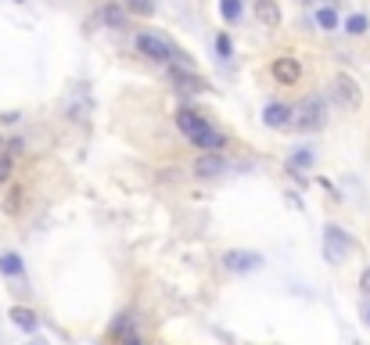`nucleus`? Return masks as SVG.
I'll use <instances>...</instances> for the list:
<instances>
[{
    "label": "nucleus",
    "mask_w": 370,
    "mask_h": 345,
    "mask_svg": "<svg viewBox=\"0 0 370 345\" xmlns=\"http://www.w3.org/2000/svg\"><path fill=\"white\" fill-rule=\"evenodd\" d=\"M324 122H327V104H324V98H320V93H309V98L298 101L295 115H292V126H295V130L313 133V130L324 126Z\"/></svg>",
    "instance_id": "nucleus-1"
},
{
    "label": "nucleus",
    "mask_w": 370,
    "mask_h": 345,
    "mask_svg": "<svg viewBox=\"0 0 370 345\" xmlns=\"http://www.w3.org/2000/svg\"><path fill=\"white\" fill-rule=\"evenodd\" d=\"M137 51L144 58H151V61H176V58H180V54H176V47L166 36H158V33H137Z\"/></svg>",
    "instance_id": "nucleus-2"
},
{
    "label": "nucleus",
    "mask_w": 370,
    "mask_h": 345,
    "mask_svg": "<svg viewBox=\"0 0 370 345\" xmlns=\"http://www.w3.org/2000/svg\"><path fill=\"white\" fill-rule=\"evenodd\" d=\"M324 256H327V263H345L352 256V238L342 227H327L324 230Z\"/></svg>",
    "instance_id": "nucleus-3"
},
{
    "label": "nucleus",
    "mask_w": 370,
    "mask_h": 345,
    "mask_svg": "<svg viewBox=\"0 0 370 345\" xmlns=\"http://www.w3.org/2000/svg\"><path fill=\"white\" fill-rule=\"evenodd\" d=\"M292 115H295V108H287V104H281V101H270V104L263 108V122H266V126H273V130L292 126Z\"/></svg>",
    "instance_id": "nucleus-4"
},
{
    "label": "nucleus",
    "mask_w": 370,
    "mask_h": 345,
    "mask_svg": "<svg viewBox=\"0 0 370 345\" xmlns=\"http://www.w3.org/2000/svg\"><path fill=\"white\" fill-rule=\"evenodd\" d=\"M223 263H227V270H234V274H248V270H259L263 266V256L259 252H227Z\"/></svg>",
    "instance_id": "nucleus-5"
},
{
    "label": "nucleus",
    "mask_w": 370,
    "mask_h": 345,
    "mask_svg": "<svg viewBox=\"0 0 370 345\" xmlns=\"http://www.w3.org/2000/svg\"><path fill=\"white\" fill-rule=\"evenodd\" d=\"M298 76H302V69H298L295 58H277V61H273V80H277V83L292 87V83H298Z\"/></svg>",
    "instance_id": "nucleus-6"
},
{
    "label": "nucleus",
    "mask_w": 370,
    "mask_h": 345,
    "mask_svg": "<svg viewBox=\"0 0 370 345\" xmlns=\"http://www.w3.org/2000/svg\"><path fill=\"white\" fill-rule=\"evenodd\" d=\"M176 126H180L191 140H198L202 133H208L213 126H208V122L202 119V115H195V112H176Z\"/></svg>",
    "instance_id": "nucleus-7"
},
{
    "label": "nucleus",
    "mask_w": 370,
    "mask_h": 345,
    "mask_svg": "<svg viewBox=\"0 0 370 345\" xmlns=\"http://www.w3.org/2000/svg\"><path fill=\"white\" fill-rule=\"evenodd\" d=\"M334 90H338V101H342L345 108H356V104H360V87H356V80H352V76H338V80H334Z\"/></svg>",
    "instance_id": "nucleus-8"
},
{
    "label": "nucleus",
    "mask_w": 370,
    "mask_h": 345,
    "mask_svg": "<svg viewBox=\"0 0 370 345\" xmlns=\"http://www.w3.org/2000/svg\"><path fill=\"white\" fill-rule=\"evenodd\" d=\"M173 83L180 87V90H187V93H202V90H205V80H202V76H195V72L184 69V65H173Z\"/></svg>",
    "instance_id": "nucleus-9"
},
{
    "label": "nucleus",
    "mask_w": 370,
    "mask_h": 345,
    "mask_svg": "<svg viewBox=\"0 0 370 345\" xmlns=\"http://www.w3.org/2000/svg\"><path fill=\"white\" fill-rule=\"evenodd\" d=\"M255 19L263 22V29H277V25H281V8H277V0H255Z\"/></svg>",
    "instance_id": "nucleus-10"
},
{
    "label": "nucleus",
    "mask_w": 370,
    "mask_h": 345,
    "mask_svg": "<svg viewBox=\"0 0 370 345\" xmlns=\"http://www.w3.org/2000/svg\"><path fill=\"white\" fill-rule=\"evenodd\" d=\"M65 108H69V115L79 122V119H87L90 115V93L87 90H72L69 98H65Z\"/></svg>",
    "instance_id": "nucleus-11"
},
{
    "label": "nucleus",
    "mask_w": 370,
    "mask_h": 345,
    "mask_svg": "<svg viewBox=\"0 0 370 345\" xmlns=\"http://www.w3.org/2000/svg\"><path fill=\"white\" fill-rule=\"evenodd\" d=\"M195 172L198 177H219V172H227V159H219V155H202V159L195 162Z\"/></svg>",
    "instance_id": "nucleus-12"
},
{
    "label": "nucleus",
    "mask_w": 370,
    "mask_h": 345,
    "mask_svg": "<svg viewBox=\"0 0 370 345\" xmlns=\"http://www.w3.org/2000/svg\"><path fill=\"white\" fill-rule=\"evenodd\" d=\"M11 324L22 327V331H36V327H40V317H36L33 309H25V306H14V309H11Z\"/></svg>",
    "instance_id": "nucleus-13"
},
{
    "label": "nucleus",
    "mask_w": 370,
    "mask_h": 345,
    "mask_svg": "<svg viewBox=\"0 0 370 345\" xmlns=\"http://www.w3.org/2000/svg\"><path fill=\"white\" fill-rule=\"evenodd\" d=\"M22 270H25V263H22L19 252H4V256H0V274H4V277H19Z\"/></svg>",
    "instance_id": "nucleus-14"
},
{
    "label": "nucleus",
    "mask_w": 370,
    "mask_h": 345,
    "mask_svg": "<svg viewBox=\"0 0 370 345\" xmlns=\"http://www.w3.org/2000/svg\"><path fill=\"white\" fill-rule=\"evenodd\" d=\"M309 166H313V151L309 148H298L292 159H287V169H292V172H305Z\"/></svg>",
    "instance_id": "nucleus-15"
},
{
    "label": "nucleus",
    "mask_w": 370,
    "mask_h": 345,
    "mask_svg": "<svg viewBox=\"0 0 370 345\" xmlns=\"http://www.w3.org/2000/svg\"><path fill=\"white\" fill-rule=\"evenodd\" d=\"M101 19H105V25H111V29H122V25H126V11L111 4V8L101 11Z\"/></svg>",
    "instance_id": "nucleus-16"
},
{
    "label": "nucleus",
    "mask_w": 370,
    "mask_h": 345,
    "mask_svg": "<svg viewBox=\"0 0 370 345\" xmlns=\"http://www.w3.org/2000/svg\"><path fill=\"white\" fill-rule=\"evenodd\" d=\"M316 25L324 29V33L338 29V11H334V8H320V11H316Z\"/></svg>",
    "instance_id": "nucleus-17"
},
{
    "label": "nucleus",
    "mask_w": 370,
    "mask_h": 345,
    "mask_svg": "<svg viewBox=\"0 0 370 345\" xmlns=\"http://www.w3.org/2000/svg\"><path fill=\"white\" fill-rule=\"evenodd\" d=\"M345 33L349 36H363L367 33V14H349V19H345Z\"/></svg>",
    "instance_id": "nucleus-18"
},
{
    "label": "nucleus",
    "mask_w": 370,
    "mask_h": 345,
    "mask_svg": "<svg viewBox=\"0 0 370 345\" xmlns=\"http://www.w3.org/2000/svg\"><path fill=\"white\" fill-rule=\"evenodd\" d=\"M219 14H223V22H237L241 19V0H219Z\"/></svg>",
    "instance_id": "nucleus-19"
},
{
    "label": "nucleus",
    "mask_w": 370,
    "mask_h": 345,
    "mask_svg": "<svg viewBox=\"0 0 370 345\" xmlns=\"http://www.w3.org/2000/svg\"><path fill=\"white\" fill-rule=\"evenodd\" d=\"M126 11H133V14H151L155 4H151V0H126Z\"/></svg>",
    "instance_id": "nucleus-20"
},
{
    "label": "nucleus",
    "mask_w": 370,
    "mask_h": 345,
    "mask_svg": "<svg viewBox=\"0 0 370 345\" xmlns=\"http://www.w3.org/2000/svg\"><path fill=\"white\" fill-rule=\"evenodd\" d=\"M216 51H219L223 58H230V36H219V40H216Z\"/></svg>",
    "instance_id": "nucleus-21"
},
{
    "label": "nucleus",
    "mask_w": 370,
    "mask_h": 345,
    "mask_svg": "<svg viewBox=\"0 0 370 345\" xmlns=\"http://www.w3.org/2000/svg\"><path fill=\"white\" fill-rule=\"evenodd\" d=\"M360 291H363L367 299H370V266H367V270L360 274Z\"/></svg>",
    "instance_id": "nucleus-22"
},
{
    "label": "nucleus",
    "mask_w": 370,
    "mask_h": 345,
    "mask_svg": "<svg viewBox=\"0 0 370 345\" xmlns=\"http://www.w3.org/2000/svg\"><path fill=\"white\" fill-rule=\"evenodd\" d=\"M8 177H11V159L4 155V159H0V183H4Z\"/></svg>",
    "instance_id": "nucleus-23"
},
{
    "label": "nucleus",
    "mask_w": 370,
    "mask_h": 345,
    "mask_svg": "<svg viewBox=\"0 0 370 345\" xmlns=\"http://www.w3.org/2000/svg\"><path fill=\"white\" fill-rule=\"evenodd\" d=\"M0 122H8V126H11V122H19V112H4V115H0Z\"/></svg>",
    "instance_id": "nucleus-24"
},
{
    "label": "nucleus",
    "mask_w": 370,
    "mask_h": 345,
    "mask_svg": "<svg viewBox=\"0 0 370 345\" xmlns=\"http://www.w3.org/2000/svg\"><path fill=\"white\" fill-rule=\"evenodd\" d=\"M122 345H140V338H126Z\"/></svg>",
    "instance_id": "nucleus-25"
},
{
    "label": "nucleus",
    "mask_w": 370,
    "mask_h": 345,
    "mask_svg": "<svg viewBox=\"0 0 370 345\" xmlns=\"http://www.w3.org/2000/svg\"><path fill=\"white\" fill-rule=\"evenodd\" d=\"M367 324H370V309H367Z\"/></svg>",
    "instance_id": "nucleus-26"
},
{
    "label": "nucleus",
    "mask_w": 370,
    "mask_h": 345,
    "mask_svg": "<svg viewBox=\"0 0 370 345\" xmlns=\"http://www.w3.org/2000/svg\"><path fill=\"white\" fill-rule=\"evenodd\" d=\"M302 4H313V0H302Z\"/></svg>",
    "instance_id": "nucleus-27"
}]
</instances>
